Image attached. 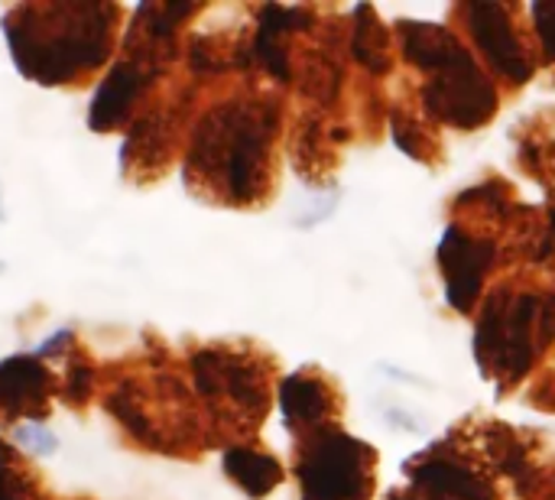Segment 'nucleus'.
<instances>
[{
	"mask_svg": "<svg viewBox=\"0 0 555 500\" xmlns=\"http://www.w3.org/2000/svg\"><path fill=\"white\" fill-rule=\"evenodd\" d=\"M189 91L163 85L159 94L124 130L120 172L130 182L159 179L185 150L189 137Z\"/></svg>",
	"mask_w": 555,
	"mask_h": 500,
	"instance_id": "0eeeda50",
	"label": "nucleus"
},
{
	"mask_svg": "<svg viewBox=\"0 0 555 500\" xmlns=\"http://www.w3.org/2000/svg\"><path fill=\"white\" fill-rule=\"evenodd\" d=\"M192 394L205 403L215 420H250L260 423L267 410V374L244 351L208 345L192 351L189 358Z\"/></svg>",
	"mask_w": 555,
	"mask_h": 500,
	"instance_id": "423d86ee",
	"label": "nucleus"
},
{
	"mask_svg": "<svg viewBox=\"0 0 555 500\" xmlns=\"http://www.w3.org/2000/svg\"><path fill=\"white\" fill-rule=\"evenodd\" d=\"M374 465L377 456L371 446L338 430H315L296 465L302 500H367L374 488Z\"/></svg>",
	"mask_w": 555,
	"mask_h": 500,
	"instance_id": "6e6552de",
	"label": "nucleus"
},
{
	"mask_svg": "<svg viewBox=\"0 0 555 500\" xmlns=\"http://www.w3.org/2000/svg\"><path fill=\"white\" fill-rule=\"evenodd\" d=\"M553 338L555 293L501 290L481 309L475 355L485 374L498 377L504 387V384L520 381Z\"/></svg>",
	"mask_w": 555,
	"mask_h": 500,
	"instance_id": "39448f33",
	"label": "nucleus"
},
{
	"mask_svg": "<svg viewBox=\"0 0 555 500\" xmlns=\"http://www.w3.org/2000/svg\"><path fill=\"white\" fill-rule=\"evenodd\" d=\"M127 7L111 0H36L3 10L13 68L42 88H81L107 72L120 49Z\"/></svg>",
	"mask_w": 555,
	"mask_h": 500,
	"instance_id": "f257e3e1",
	"label": "nucleus"
},
{
	"mask_svg": "<svg viewBox=\"0 0 555 500\" xmlns=\"http://www.w3.org/2000/svg\"><path fill=\"white\" fill-rule=\"evenodd\" d=\"M13 446L26 459H52L59 452V436L46 423H20L13 426Z\"/></svg>",
	"mask_w": 555,
	"mask_h": 500,
	"instance_id": "f3484780",
	"label": "nucleus"
},
{
	"mask_svg": "<svg viewBox=\"0 0 555 500\" xmlns=\"http://www.w3.org/2000/svg\"><path fill=\"white\" fill-rule=\"evenodd\" d=\"M280 410L286 416V426L296 433L322 430V420L332 410V394L325 390L322 381H315L309 374H296V377L283 381V387H280Z\"/></svg>",
	"mask_w": 555,
	"mask_h": 500,
	"instance_id": "ddd939ff",
	"label": "nucleus"
},
{
	"mask_svg": "<svg viewBox=\"0 0 555 500\" xmlns=\"http://www.w3.org/2000/svg\"><path fill=\"white\" fill-rule=\"evenodd\" d=\"M494 241L488 238H472L462 228H449L442 244H439V264L446 273V293L449 303L459 312H472L478 303V293L485 286V277L494 264Z\"/></svg>",
	"mask_w": 555,
	"mask_h": 500,
	"instance_id": "9d476101",
	"label": "nucleus"
},
{
	"mask_svg": "<svg viewBox=\"0 0 555 500\" xmlns=\"http://www.w3.org/2000/svg\"><path fill=\"white\" fill-rule=\"evenodd\" d=\"M530 13L537 20V33L543 42V59L555 62V3H533Z\"/></svg>",
	"mask_w": 555,
	"mask_h": 500,
	"instance_id": "a211bd4d",
	"label": "nucleus"
},
{
	"mask_svg": "<svg viewBox=\"0 0 555 500\" xmlns=\"http://www.w3.org/2000/svg\"><path fill=\"white\" fill-rule=\"evenodd\" d=\"M403 55L429 75L423 88L426 111L452 127L475 130L491 120L498 91L475 55L439 23H400Z\"/></svg>",
	"mask_w": 555,
	"mask_h": 500,
	"instance_id": "7ed1b4c3",
	"label": "nucleus"
},
{
	"mask_svg": "<svg viewBox=\"0 0 555 500\" xmlns=\"http://www.w3.org/2000/svg\"><path fill=\"white\" fill-rule=\"evenodd\" d=\"M101 403L137 449L185 456V449L195 446L189 390L182 377L159 364H153V371H111L101 387Z\"/></svg>",
	"mask_w": 555,
	"mask_h": 500,
	"instance_id": "20e7f679",
	"label": "nucleus"
},
{
	"mask_svg": "<svg viewBox=\"0 0 555 500\" xmlns=\"http://www.w3.org/2000/svg\"><path fill=\"white\" fill-rule=\"evenodd\" d=\"M465 20L468 29L475 36V42L481 46V52L488 55V62L511 78L514 85H524L533 75V62L520 42V33L511 20V7L501 3H468L465 7Z\"/></svg>",
	"mask_w": 555,
	"mask_h": 500,
	"instance_id": "9b49d317",
	"label": "nucleus"
},
{
	"mask_svg": "<svg viewBox=\"0 0 555 500\" xmlns=\"http://www.w3.org/2000/svg\"><path fill=\"white\" fill-rule=\"evenodd\" d=\"M224 475L247 495V498H267L280 482H283V469L273 456L254 449V446H231L221 459Z\"/></svg>",
	"mask_w": 555,
	"mask_h": 500,
	"instance_id": "4468645a",
	"label": "nucleus"
},
{
	"mask_svg": "<svg viewBox=\"0 0 555 500\" xmlns=\"http://www.w3.org/2000/svg\"><path fill=\"white\" fill-rule=\"evenodd\" d=\"M276 130V101L260 94H231L202 107L182 150L185 185L208 202L257 205L273 176Z\"/></svg>",
	"mask_w": 555,
	"mask_h": 500,
	"instance_id": "f03ea898",
	"label": "nucleus"
},
{
	"mask_svg": "<svg viewBox=\"0 0 555 500\" xmlns=\"http://www.w3.org/2000/svg\"><path fill=\"white\" fill-rule=\"evenodd\" d=\"M0 500H52L39 472L7 439H0Z\"/></svg>",
	"mask_w": 555,
	"mask_h": 500,
	"instance_id": "2eb2a0df",
	"label": "nucleus"
},
{
	"mask_svg": "<svg viewBox=\"0 0 555 500\" xmlns=\"http://www.w3.org/2000/svg\"><path fill=\"white\" fill-rule=\"evenodd\" d=\"M59 397V374L39 355H10L0 361V426L46 423Z\"/></svg>",
	"mask_w": 555,
	"mask_h": 500,
	"instance_id": "1a4fd4ad",
	"label": "nucleus"
},
{
	"mask_svg": "<svg viewBox=\"0 0 555 500\" xmlns=\"http://www.w3.org/2000/svg\"><path fill=\"white\" fill-rule=\"evenodd\" d=\"M406 475L416 482L420 491L439 500H494L491 485L462 459L446 452H429L420 462H410Z\"/></svg>",
	"mask_w": 555,
	"mask_h": 500,
	"instance_id": "f8f14e48",
	"label": "nucleus"
},
{
	"mask_svg": "<svg viewBox=\"0 0 555 500\" xmlns=\"http://www.w3.org/2000/svg\"><path fill=\"white\" fill-rule=\"evenodd\" d=\"M351 52L371 72H384L387 68V42H384V33L377 26V16L371 13V7H358V26H354Z\"/></svg>",
	"mask_w": 555,
	"mask_h": 500,
	"instance_id": "dca6fc26",
	"label": "nucleus"
},
{
	"mask_svg": "<svg viewBox=\"0 0 555 500\" xmlns=\"http://www.w3.org/2000/svg\"><path fill=\"white\" fill-rule=\"evenodd\" d=\"M7 218V211H3V195H0V221Z\"/></svg>",
	"mask_w": 555,
	"mask_h": 500,
	"instance_id": "6ab92c4d",
	"label": "nucleus"
}]
</instances>
